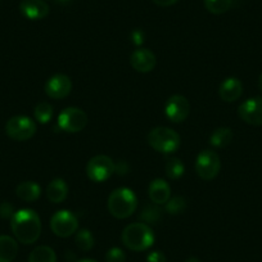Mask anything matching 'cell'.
I'll use <instances>...</instances> for the list:
<instances>
[{
  "instance_id": "obj_1",
  "label": "cell",
  "mask_w": 262,
  "mask_h": 262,
  "mask_svg": "<svg viewBox=\"0 0 262 262\" xmlns=\"http://www.w3.org/2000/svg\"><path fill=\"white\" fill-rule=\"evenodd\" d=\"M11 229L17 241L22 244H32L40 238L41 220L34 210L24 208L11 219Z\"/></svg>"
},
{
  "instance_id": "obj_2",
  "label": "cell",
  "mask_w": 262,
  "mask_h": 262,
  "mask_svg": "<svg viewBox=\"0 0 262 262\" xmlns=\"http://www.w3.org/2000/svg\"><path fill=\"white\" fill-rule=\"evenodd\" d=\"M122 243L126 248L134 252H143L149 249L155 243V233L148 224H130L121 234Z\"/></svg>"
},
{
  "instance_id": "obj_3",
  "label": "cell",
  "mask_w": 262,
  "mask_h": 262,
  "mask_svg": "<svg viewBox=\"0 0 262 262\" xmlns=\"http://www.w3.org/2000/svg\"><path fill=\"white\" fill-rule=\"evenodd\" d=\"M138 208V198L134 191L127 188H118L108 198V211L116 219L130 217Z\"/></svg>"
},
{
  "instance_id": "obj_4",
  "label": "cell",
  "mask_w": 262,
  "mask_h": 262,
  "mask_svg": "<svg viewBox=\"0 0 262 262\" xmlns=\"http://www.w3.org/2000/svg\"><path fill=\"white\" fill-rule=\"evenodd\" d=\"M148 143L157 152L171 155L180 148V135L175 130L165 126L155 127L148 135Z\"/></svg>"
},
{
  "instance_id": "obj_5",
  "label": "cell",
  "mask_w": 262,
  "mask_h": 262,
  "mask_svg": "<svg viewBox=\"0 0 262 262\" xmlns=\"http://www.w3.org/2000/svg\"><path fill=\"white\" fill-rule=\"evenodd\" d=\"M6 133L12 140L26 142L36 134V123L27 116H14L7 121Z\"/></svg>"
},
{
  "instance_id": "obj_6",
  "label": "cell",
  "mask_w": 262,
  "mask_h": 262,
  "mask_svg": "<svg viewBox=\"0 0 262 262\" xmlns=\"http://www.w3.org/2000/svg\"><path fill=\"white\" fill-rule=\"evenodd\" d=\"M88 125V115L76 107L64 108L58 116V126L64 133L76 134L84 130Z\"/></svg>"
},
{
  "instance_id": "obj_7",
  "label": "cell",
  "mask_w": 262,
  "mask_h": 262,
  "mask_svg": "<svg viewBox=\"0 0 262 262\" xmlns=\"http://www.w3.org/2000/svg\"><path fill=\"white\" fill-rule=\"evenodd\" d=\"M221 170L220 157L213 150H202L195 161V172L206 181L213 180Z\"/></svg>"
},
{
  "instance_id": "obj_8",
  "label": "cell",
  "mask_w": 262,
  "mask_h": 262,
  "mask_svg": "<svg viewBox=\"0 0 262 262\" xmlns=\"http://www.w3.org/2000/svg\"><path fill=\"white\" fill-rule=\"evenodd\" d=\"M50 229L59 238H69L74 235L79 229V220L70 211H58L52 216Z\"/></svg>"
},
{
  "instance_id": "obj_9",
  "label": "cell",
  "mask_w": 262,
  "mask_h": 262,
  "mask_svg": "<svg viewBox=\"0 0 262 262\" xmlns=\"http://www.w3.org/2000/svg\"><path fill=\"white\" fill-rule=\"evenodd\" d=\"M115 173V162L108 156L93 157L86 165V175L94 183H103Z\"/></svg>"
},
{
  "instance_id": "obj_10",
  "label": "cell",
  "mask_w": 262,
  "mask_h": 262,
  "mask_svg": "<svg viewBox=\"0 0 262 262\" xmlns=\"http://www.w3.org/2000/svg\"><path fill=\"white\" fill-rule=\"evenodd\" d=\"M166 117L173 123H180L188 118L190 113V103L183 95H172L165 107Z\"/></svg>"
},
{
  "instance_id": "obj_11",
  "label": "cell",
  "mask_w": 262,
  "mask_h": 262,
  "mask_svg": "<svg viewBox=\"0 0 262 262\" xmlns=\"http://www.w3.org/2000/svg\"><path fill=\"white\" fill-rule=\"evenodd\" d=\"M238 115L248 125L262 126V98L254 97L244 100L239 105Z\"/></svg>"
},
{
  "instance_id": "obj_12",
  "label": "cell",
  "mask_w": 262,
  "mask_h": 262,
  "mask_svg": "<svg viewBox=\"0 0 262 262\" xmlns=\"http://www.w3.org/2000/svg\"><path fill=\"white\" fill-rule=\"evenodd\" d=\"M72 81L67 75L57 74L45 84V94L52 99H64L71 94Z\"/></svg>"
},
{
  "instance_id": "obj_13",
  "label": "cell",
  "mask_w": 262,
  "mask_h": 262,
  "mask_svg": "<svg viewBox=\"0 0 262 262\" xmlns=\"http://www.w3.org/2000/svg\"><path fill=\"white\" fill-rule=\"evenodd\" d=\"M156 63H157V59H156L155 53L150 52L149 49L140 48V49H135L134 52L131 53V67L137 72H140V74H148V72L153 71L156 67Z\"/></svg>"
},
{
  "instance_id": "obj_14",
  "label": "cell",
  "mask_w": 262,
  "mask_h": 262,
  "mask_svg": "<svg viewBox=\"0 0 262 262\" xmlns=\"http://www.w3.org/2000/svg\"><path fill=\"white\" fill-rule=\"evenodd\" d=\"M19 11L31 21L42 19L49 14V6L44 0H22L19 4Z\"/></svg>"
},
{
  "instance_id": "obj_15",
  "label": "cell",
  "mask_w": 262,
  "mask_h": 262,
  "mask_svg": "<svg viewBox=\"0 0 262 262\" xmlns=\"http://www.w3.org/2000/svg\"><path fill=\"white\" fill-rule=\"evenodd\" d=\"M243 93V84L236 77H228L221 82L219 88V95L226 103H233L242 97Z\"/></svg>"
},
{
  "instance_id": "obj_16",
  "label": "cell",
  "mask_w": 262,
  "mask_h": 262,
  "mask_svg": "<svg viewBox=\"0 0 262 262\" xmlns=\"http://www.w3.org/2000/svg\"><path fill=\"white\" fill-rule=\"evenodd\" d=\"M149 198L155 205H166L171 198V188L168 183L163 179H156L149 184L148 188Z\"/></svg>"
},
{
  "instance_id": "obj_17",
  "label": "cell",
  "mask_w": 262,
  "mask_h": 262,
  "mask_svg": "<svg viewBox=\"0 0 262 262\" xmlns=\"http://www.w3.org/2000/svg\"><path fill=\"white\" fill-rule=\"evenodd\" d=\"M69 195V185L63 179H54L47 188L48 200L52 203H62Z\"/></svg>"
},
{
  "instance_id": "obj_18",
  "label": "cell",
  "mask_w": 262,
  "mask_h": 262,
  "mask_svg": "<svg viewBox=\"0 0 262 262\" xmlns=\"http://www.w3.org/2000/svg\"><path fill=\"white\" fill-rule=\"evenodd\" d=\"M16 194L25 202H35L41 195V188L35 181H24L16 188Z\"/></svg>"
},
{
  "instance_id": "obj_19",
  "label": "cell",
  "mask_w": 262,
  "mask_h": 262,
  "mask_svg": "<svg viewBox=\"0 0 262 262\" xmlns=\"http://www.w3.org/2000/svg\"><path fill=\"white\" fill-rule=\"evenodd\" d=\"M18 253L16 239L9 235H0V262H12Z\"/></svg>"
},
{
  "instance_id": "obj_20",
  "label": "cell",
  "mask_w": 262,
  "mask_h": 262,
  "mask_svg": "<svg viewBox=\"0 0 262 262\" xmlns=\"http://www.w3.org/2000/svg\"><path fill=\"white\" fill-rule=\"evenodd\" d=\"M234 134L231 128L229 127H219L212 133L210 138V143L215 148H225L233 142Z\"/></svg>"
},
{
  "instance_id": "obj_21",
  "label": "cell",
  "mask_w": 262,
  "mask_h": 262,
  "mask_svg": "<svg viewBox=\"0 0 262 262\" xmlns=\"http://www.w3.org/2000/svg\"><path fill=\"white\" fill-rule=\"evenodd\" d=\"M29 262H57V254L50 247L39 246L30 253Z\"/></svg>"
},
{
  "instance_id": "obj_22",
  "label": "cell",
  "mask_w": 262,
  "mask_h": 262,
  "mask_svg": "<svg viewBox=\"0 0 262 262\" xmlns=\"http://www.w3.org/2000/svg\"><path fill=\"white\" fill-rule=\"evenodd\" d=\"M166 175L168 179H172V180H178L185 172V166H184L183 161L180 158L176 157H170L166 161Z\"/></svg>"
},
{
  "instance_id": "obj_23",
  "label": "cell",
  "mask_w": 262,
  "mask_h": 262,
  "mask_svg": "<svg viewBox=\"0 0 262 262\" xmlns=\"http://www.w3.org/2000/svg\"><path fill=\"white\" fill-rule=\"evenodd\" d=\"M75 243H76L77 248L81 249L84 252H89L90 249L94 247V236H93L92 231L88 229H81V230L76 231V238H75Z\"/></svg>"
},
{
  "instance_id": "obj_24",
  "label": "cell",
  "mask_w": 262,
  "mask_h": 262,
  "mask_svg": "<svg viewBox=\"0 0 262 262\" xmlns=\"http://www.w3.org/2000/svg\"><path fill=\"white\" fill-rule=\"evenodd\" d=\"M139 217L147 224H157L162 219V211L158 208V205H145L143 207Z\"/></svg>"
},
{
  "instance_id": "obj_25",
  "label": "cell",
  "mask_w": 262,
  "mask_h": 262,
  "mask_svg": "<svg viewBox=\"0 0 262 262\" xmlns=\"http://www.w3.org/2000/svg\"><path fill=\"white\" fill-rule=\"evenodd\" d=\"M35 120L37 121L41 125H45V123L49 122L53 117V107L52 104L47 102H41L35 107L34 111Z\"/></svg>"
},
{
  "instance_id": "obj_26",
  "label": "cell",
  "mask_w": 262,
  "mask_h": 262,
  "mask_svg": "<svg viewBox=\"0 0 262 262\" xmlns=\"http://www.w3.org/2000/svg\"><path fill=\"white\" fill-rule=\"evenodd\" d=\"M233 0H205V7L210 13L224 14L230 9Z\"/></svg>"
},
{
  "instance_id": "obj_27",
  "label": "cell",
  "mask_w": 262,
  "mask_h": 262,
  "mask_svg": "<svg viewBox=\"0 0 262 262\" xmlns=\"http://www.w3.org/2000/svg\"><path fill=\"white\" fill-rule=\"evenodd\" d=\"M186 210V201L184 196L176 195L168 200L166 203V212L172 216H179L185 212Z\"/></svg>"
},
{
  "instance_id": "obj_28",
  "label": "cell",
  "mask_w": 262,
  "mask_h": 262,
  "mask_svg": "<svg viewBox=\"0 0 262 262\" xmlns=\"http://www.w3.org/2000/svg\"><path fill=\"white\" fill-rule=\"evenodd\" d=\"M105 261L107 262H126V254L118 247H113L105 254Z\"/></svg>"
},
{
  "instance_id": "obj_29",
  "label": "cell",
  "mask_w": 262,
  "mask_h": 262,
  "mask_svg": "<svg viewBox=\"0 0 262 262\" xmlns=\"http://www.w3.org/2000/svg\"><path fill=\"white\" fill-rule=\"evenodd\" d=\"M14 215L13 206L9 202H3L0 203V217L3 219H12V216Z\"/></svg>"
},
{
  "instance_id": "obj_30",
  "label": "cell",
  "mask_w": 262,
  "mask_h": 262,
  "mask_svg": "<svg viewBox=\"0 0 262 262\" xmlns=\"http://www.w3.org/2000/svg\"><path fill=\"white\" fill-rule=\"evenodd\" d=\"M130 170V166L126 161H118L117 163H115V172L117 175H126Z\"/></svg>"
},
{
  "instance_id": "obj_31",
  "label": "cell",
  "mask_w": 262,
  "mask_h": 262,
  "mask_svg": "<svg viewBox=\"0 0 262 262\" xmlns=\"http://www.w3.org/2000/svg\"><path fill=\"white\" fill-rule=\"evenodd\" d=\"M147 262H166V256L160 251H153L148 254Z\"/></svg>"
},
{
  "instance_id": "obj_32",
  "label": "cell",
  "mask_w": 262,
  "mask_h": 262,
  "mask_svg": "<svg viewBox=\"0 0 262 262\" xmlns=\"http://www.w3.org/2000/svg\"><path fill=\"white\" fill-rule=\"evenodd\" d=\"M131 40H133V42H134V44H137V45L143 44V41H144V37H143V32L139 31V30L134 31L133 34H131Z\"/></svg>"
},
{
  "instance_id": "obj_33",
  "label": "cell",
  "mask_w": 262,
  "mask_h": 262,
  "mask_svg": "<svg viewBox=\"0 0 262 262\" xmlns=\"http://www.w3.org/2000/svg\"><path fill=\"white\" fill-rule=\"evenodd\" d=\"M152 2L160 7H170L173 6L175 3H178L179 0H152Z\"/></svg>"
},
{
  "instance_id": "obj_34",
  "label": "cell",
  "mask_w": 262,
  "mask_h": 262,
  "mask_svg": "<svg viewBox=\"0 0 262 262\" xmlns=\"http://www.w3.org/2000/svg\"><path fill=\"white\" fill-rule=\"evenodd\" d=\"M258 89H259V92L262 93V72L258 77Z\"/></svg>"
},
{
  "instance_id": "obj_35",
  "label": "cell",
  "mask_w": 262,
  "mask_h": 262,
  "mask_svg": "<svg viewBox=\"0 0 262 262\" xmlns=\"http://www.w3.org/2000/svg\"><path fill=\"white\" fill-rule=\"evenodd\" d=\"M185 262H201V261L198 258H196V257H189V258L186 259Z\"/></svg>"
},
{
  "instance_id": "obj_36",
  "label": "cell",
  "mask_w": 262,
  "mask_h": 262,
  "mask_svg": "<svg viewBox=\"0 0 262 262\" xmlns=\"http://www.w3.org/2000/svg\"><path fill=\"white\" fill-rule=\"evenodd\" d=\"M77 262H98V261H95V259L93 258H82V259H79Z\"/></svg>"
},
{
  "instance_id": "obj_37",
  "label": "cell",
  "mask_w": 262,
  "mask_h": 262,
  "mask_svg": "<svg viewBox=\"0 0 262 262\" xmlns=\"http://www.w3.org/2000/svg\"><path fill=\"white\" fill-rule=\"evenodd\" d=\"M52 2H55V3H66V2H69V0H52Z\"/></svg>"
}]
</instances>
